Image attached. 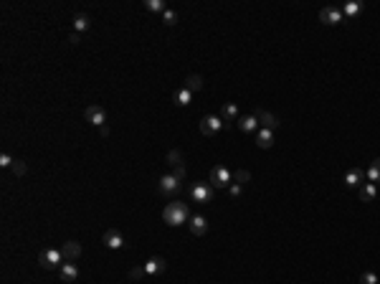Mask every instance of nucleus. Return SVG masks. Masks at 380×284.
Returning <instances> with one entry per match:
<instances>
[{
	"mask_svg": "<svg viewBox=\"0 0 380 284\" xmlns=\"http://www.w3.org/2000/svg\"><path fill=\"white\" fill-rule=\"evenodd\" d=\"M220 117H223V119H238V107H236L233 102L223 104V109H220Z\"/></svg>",
	"mask_w": 380,
	"mask_h": 284,
	"instance_id": "nucleus-23",
	"label": "nucleus"
},
{
	"mask_svg": "<svg viewBox=\"0 0 380 284\" xmlns=\"http://www.w3.org/2000/svg\"><path fill=\"white\" fill-rule=\"evenodd\" d=\"M163 221L167 226H180L185 221H190V211H188V203H180V201H172L165 206L163 211Z\"/></svg>",
	"mask_w": 380,
	"mask_h": 284,
	"instance_id": "nucleus-1",
	"label": "nucleus"
},
{
	"mask_svg": "<svg viewBox=\"0 0 380 284\" xmlns=\"http://www.w3.org/2000/svg\"><path fill=\"white\" fill-rule=\"evenodd\" d=\"M190 99H193V94L185 89V86H183V89H177V92L172 94V102H175V104H180V107H188Z\"/></svg>",
	"mask_w": 380,
	"mask_h": 284,
	"instance_id": "nucleus-21",
	"label": "nucleus"
},
{
	"mask_svg": "<svg viewBox=\"0 0 380 284\" xmlns=\"http://www.w3.org/2000/svg\"><path fill=\"white\" fill-rule=\"evenodd\" d=\"M357 193H360V201L368 203V201L375 198V193H378V190H375V183H363L360 188H357Z\"/></svg>",
	"mask_w": 380,
	"mask_h": 284,
	"instance_id": "nucleus-20",
	"label": "nucleus"
},
{
	"mask_svg": "<svg viewBox=\"0 0 380 284\" xmlns=\"http://www.w3.org/2000/svg\"><path fill=\"white\" fill-rule=\"evenodd\" d=\"M231 178H233V183L243 185V183L251 180V172H249V170H236V172H231Z\"/></svg>",
	"mask_w": 380,
	"mask_h": 284,
	"instance_id": "nucleus-25",
	"label": "nucleus"
},
{
	"mask_svg": "<svg viewBox=\"0 0 380 284\" xmlns=\"http://www.w3.org/2000/svg\"><path fill=\"white\" fill-rule=\"evenodd\" d=\"M360 284H378V274L375 272H363L360 274Z\"/></svg>",
	"mask_w": 380,
	"mask_h": 284,
	"instance_id": "nucleus-29",
	"label": "nucleus"
},
{
	"mask_svg": "<svg viewBox=\"0 0 380 284\" xmlns=\"http://www.w3.org/2000/svg\"><path fill=\"white\" fill-rule=\"evenodd\" d=\"M208 183H211L213 188H228V185L233 183V178H231L228 168H223V165H216V168L211 170V178H208Z\"/></svg>",
	"mask_w": 380,
	"mask_h": 284,
	"instance_id": "nucleus-5",
	"label": "nucleus"
},
{
	"mask_svg": "<svg viewBox=\"0 0 380 284\" xmlns=\"http://www.w3.org/2000/svg\"><path fill=\"white\" fill-rule=\"evenodd\" d=\"M360 10H363V3H347V5H345V10H342V15L352 18V15H357Z\"/></svg>",
	"mask_w": 380,
	"mask_h": 284,
	"instance_id": "nucleus-27",
	"label": "nucleus"
},
{
	"mask_svg": "<svg viewBox=\"0 0 380 284\" xmlns=\"http://www.w3.org/2000/svg\"><path fill=\"white\" fill-rule=\"evenodd\" d=\"M89 26H92V20H89L86 13H76V15H74V33H81V31H86Z\"/></svg>",
	"mask_w": 380,
	"mask_h": 284,
	"instance_id": "nucleus-19",
	"label": "nucleus"
},
{
	"mask_svg": "<svg viewBox=\"0 0 380 284\" xmlns=\"http://www.w3.org/2000/svg\"><path fill=\"white\" fill-rule=\"evenodd\" d=\"M41 267L43 269H49V272H54V269H61V264H63V254H61V249H46L41 254Z\"/></svg>",
	"mask_w": 380,
	"mask_h": 284,
	"instance_id": "nucleus-3",
	"label": "nucleus"
},
{
	"mask_svg": "<svg viewBox=\"0 0 380 284\" xmlns=\"http://www.w3.org/2000/svg\"><path fill=\"white\" fill-rule=\"evenodd\" d=\"M342 18H345L342 10L334 5H325L320 10V23H325V26H337V23H342Z\"/></svg>",
	"mask_w": 380,
	"mask_h": 284,
	"instance_id": "nucleus-8",
	"label": "nucleus"
},
{
	"mask_svg": "<svg viewBox=\"0 0 380 284\" xmlns=\"http://www.w3.org/2000/svg\"><path fill=\"white\" fill-rule=\"evenodd\" d=\"M102 241H104L107 249H122V246H124V236H122L117 228H109V231L104 233Z\"/></svg>",
	"mask_w": 380,
	"mask_h": 284,
	"instance_id": "nucleus-11",
	"label": "nucleus"
},
{
	"mask_svg": "<svg viewBox=\"0 0 380 284\" xmlns=\"http://www.w3.org/2000/svg\"><path fill=\"white\" fill-rule=\"evenodd\" d=\"M228 193L233 195V198H238V195L243 193V185H238V183H231V185H228Z\"/></svg>",
	"mask_w": 380,
	"mask_h": 284,
	"instance_id": "nucleus-32",
	"label": "nucleus"
},
{
	"mask_svg": "<svg viewBox=\"0 0 380 284\" xmlns=\"http://www.w3.org/2000/svg\"><path fill=\"white\" fill-rule=\"evenodd\" d=\"M163 23H165V26H175V23H177V13L167 8V10L163 13Z\"/></svg>",
	"mask_w": 380,
	"mask_h": 284,
	"instance_id": "nucleus-28",
	"label": "nucleus"
},
{
	"mask_svg": "<svg viewBox=\"0 0 380 284\" xmlns=\"http://www.w3.org/2000/svg\"><path fill=\"white\" fill-rule=\"evenodd\" d=\"M256 119H259V127L261 129H279V117H274L271 112H266V109H259L256 112Z\"/></svg>",
	"mask_w": 380,
	"mask_h": 284,
	"instance_id": "nucleus-9",
	"label": "nucleus"
},
{
	"mask_svg": "<svg viewBox=\"0 0 380 284\" xmlns=\"http://www.w3.org/2000/svg\"><path fill=\"white\" fill-rule=\"evenodd\" d=\"M69 41H71V43H74V46H76V43H79L81 38H79V33H71V36H69Z\"/></svg>",
	"mask_w": 380,
	"mask_h": 284,
	"instance_id": "nucleus-35",
	"label": "nucleus"
},
{
	"mask_svg": "<svg viewBox=\"0 0 380 284\" xmlns=\"http://www.w3.org/2000/svg\"><path fill=\"white\" fill-rule=\"evenodd\" d=\"M365 175H368V183H380V158L373 160V165H370V170L365 172Z\"/></svg>",
	"mask_w": 380,
	"mask_h": 284,
	"instance_id": "nucleus-22",
	"label": "nucleus"
},
{
	"mask_svg": "<svg viewBox=\"0 0 380 284\" xmlns=\"http://www.w3.org/2000/svg\"><path fill=\"white\" fill-rule=\"evenodd\" d=\"M190 198L198 203H211L213 201V185L211 183H195L190 188Z\"/></svg>",
	"mask_w": 380,
	"mask_h": 284,
	"instance_id": "nucleus-6",
	"label": "nucleus"
},
{
	"mask_svg": "<svg viewBox=\"0 0 380 284\" xmlns=\"http://www.w3.org/2000/svg\"><path fill=\"white\" fill-rule=\"evenodd\" d=\"M58 277H61V282H66V284L76 282V277H79V267H76V261H63L61 269H58Z\"/></svg>",
	"mask_w": 380,
	"mask_h": 284,
	"instance_id": "nucleus-10",
	"label": "nucleus"
},
{
	"mask_svg": "<svg viewBox=\"0 0 380 284\" xmlns=\"http://www.w3.org/2000/svg\"><path fill=\"white\" fill-rule=\"evenodd\" d=\"M10 170H13V172H15V175L20 178V175H26V170H28V168H26V163H23V160H15Z\"/></svg>",
	"mask_w": 380,
	"mask_h": 284,
	"instance_id": "nucleus-30",
	"label": "nucleus"
},
{
	"mask_svg": "<svg viewBox=\"0 0 380 284\" xmlns=\"http://www.w3.org/2000/svg\"><path fill=\"white\" fill-rule=\"evenodd\" d=\"M256 145L261 150H269L274 145V132L271 129H259V135H256Z\"/></svg>",
	"mask_w": 380,
	"mask_h": 284,
	"instance_id": "nucleus-17",
	"label": "nucleus"
},
{
	"mask_svg": "<svg viewBox=\"0 0 380 284\" xmlns=\"http://www.w3.org/2000/svg\"><path fill=\"white\" fill-rule=\"evenodd\" d=\"M61 254H63L66 261H76V259L81 256V244H79V241H66V244L61 246Z\"/></svg>",
	"mask_w": 380,
	"mask_h": 284,
	"instance_id": "nucleus-13",
	"label": "nucleus"
},
{
	"mask_svg": "<svg viewBox=\"0 0 380 284\" xmlns=\"http://www.w3.org/2000/svg\"><path fill=\"white\" fill-rule=\"evenodd\" d=\"M165 269H167V264H165V259H163V256H152V259H147V264H145V272H147L150 277L163 274Z\"/></svg>",
	"mask_w": 380,
	"mask_h": 284,
	"instance_id": "nucleus-12",
	"label": "nucleus"
},
{
	"mask_svg": "<svg viewBox=\"0 0 380 284\" xmlns=\"http://www.w3.org/2000/svg\"><path fill=\"white\" fill-rule=\"evenodd\" d=\"M236 124H238L241 132H254V129H259V119H256V114L238 117V119H236Z\"/></svg>",
	"mask_w": 380,
	"mask_h": 284,
	"instance_id": "nucleus-16",
	"label": "nucleus"
},
{
	"mask_svg": "<svg viewBox=\"0 0 380 284\" xmlns=\"http://www.w3.org/2000/svg\"><path fill=\"white\" fill-rule=\"evenodd\" d=\"M167 163H170L172 168L183 165V152H180V150H170V152H167Z\"/></svg>",
	"mask_w": 380,
	"mask_h": 284,
	"instance_id": "nucleus-26",
	"label": "nucleus"
},
{
	"mask_svg": "<svg viewBox=\"0 0 380 284\" xmlns=\"http://www.w3.org/2000/svg\"><path fill=\"white\" fill-rule=\"evenodd\" d=\"M185 89L193 94V92H200V89H203V76H200V74H190L188 79H185Z\"/></svg>",
	"mask_w": 380,
	"mask_h": 284,
	"instance_id": "nucleus-18",
	"label": "nucleus"
},
{
	"mask_svg": "<svg viewBox=\"0 0 380 284\" xmlns=\"http://www.w3.org/2000/svg\"><path fill=\"white\" fill-rule=\"evenodd\" d=\"M158 193L163 195V198H175V195L180 193V180H177L172 172H167V175H163L158 180Z\"/></svg>",
	"mask_w": 380,
	"mask_h": 284,
	"instance_id": "nucleus-2",
	"label": "nucleus"
},
{
	"mask_svg": "<svg viewBox=\"0 0 380 284\" xmlns=\"http://www.w3.org/2000/svg\"><path fill=\"white\" fill-rule=\"evenodd\" d=\"M188 226H190V233H193V236H203V233L208 231V221H206L203 216H190Z\"/></svg>",
	"mask_w": 380,
	"mask_h": 284,
	"instance_id": "nucleus-15",
	"label": "nucleus"
},
{
	"mask_svg": "<svg viewBox=\"0 0 380 284\" xmlns=\"http://www.w3.org/2000/svg\"><path fill=\"white\" fill-rule=\"evenodd\" d=\"M13 163H15V160L8 155V152H3V155H0V165H3V168H13Z\"/></svg>",
	"mask_w": 380,
	"mask_h": 284,
	"instance_id": "nucleus-33",
	"label": "nucleus"
},
{
	"mask_svg": "<svg viewBox=\"0 0 380 284\" xmlns=\"http://www.w3.org/2000/svg\"><path fill=\"white\" fill-rule=\"evenodd\" d=\"M145 8H147V10H152V13H160V15L167 10L163 0H145Z\"/></svg>",
	"mask_w": 380,
	"mask_h": 284,
	"instance_id": "nucleus-24",
	"label": "nucleus"
},
{
	"mask_svg": "<svg viewBox=\"0 0 380 284\" xmlns=\"http://www.w3.org/2000/svg\"><path fill=\"white\" fill-rule=\"evenodd\" d=\"M145 274H147L145 267H137V269H132V272H129V279H142Z\"/></svg>",
	"mask_w": 380,
	"mask_h": 284,
	"instance_id": "nucleus-34",
	"label": "nucleus"
},
{
	"mask_svg": "<svg viewBox=\"0 0 380 284\" xmlns=\"http://www.w3.org/2000/svg\"><path fill=\"white\" fill-rule=\"evenodd\" d=\"M172 175L183 183V180H185V165H177V168H172Z\"/></svg>",
	"mask_w": 380,
	"mask_h": 284,
	"instance_id": "nucleus-31",
	"label": "nucleus"
},
{
	"mask_svg": "<svg viewBox=\"0 0 380 284\" xmlns=\"http://www.w3.org/2000/svg\"><path fill=\"white\" fill-rule=\"evenodd\" d=\"M363 180H365V170H360V168H352L347 175H345V185L347 188H360Z\"/></svg>",
	"mask_w": 380,
	"mask_h": 284,
	"instance_id": "nucleus-14",
	"label": "nucleus"
},
{
	"mask_svg": "<svg viewBox=\"0 0 380 284\" xmlns=\"http://www.w3.org/2000/svg\"><path fill=\"white\" fill-rule=\"evenodd\" d=\"M223 127H226V122H223L220 117H216V114H208V117L200 119V132L208 135V137H211V135H218Z\"/></svg>",
	"mask_w": 380,
	"mask_h": 284,
	"instance_id": "nucleus-7",
	"label": "nucleus"
},
{
	"mask_svg": "<svg viewBox=\"0 0 380 284\" xmlns=\"http://www.w3.org/2000/svg\"><path fill=\"white\" fill-rule=\"evenodd\" d=\"M84 117L89 124H94V127H104L107 124V109L102 104H89L84 109Z\"/></svg>",
	"mask_w": 380,
	"mask_h": 284,
	"instance_id": "nucleus-4",
	"label": "nucleus"
}]
</instances>
